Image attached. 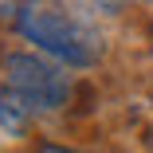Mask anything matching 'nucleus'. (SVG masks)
I'll use <instances>...</instances> for the list:
<instances>
[{"label": "nucleus", "instance_id": "nucleus-2", "mask_svg": "<svg viewBox=\"0 0 153 153\" xmlns=\"http://www.w3.org/2000/svg\"><path fill=\"white\" fill-rule=\"evenodd\" d=\"M4 75H8V86L20 98H27L36 110H59L71 98V79L63 75V67L47 63L32 51H8Z\"/></svg>", "mask_w": 153, "mask_h": 153}, {"label": "nucleus", "instance_id": "nucleus-5", "mask_svg": "<svg viewBox=\"0 0 153 153\" xmlns=\"http://www.w3.org/2000/svg\"><path fill=\"white\" fill-rule=\"evenodd\" d=\"M149 98H153V82H149Z\"/></svg>", "mask_w": 153, "mask_h": 153}, {"label": "nucleus", "instance_id": "nucleus-4", "mask_svg": "<svg viewBox=\"0 0 153 153\" xmlns=\"http://www.w3.org/2000/svg\"><path fill=\"white\" fill-rule=\"evenodd\" d=\"M36 153H79V149H67V145H51V141H43Z\"/></svg>", "mask_w": 153, "mask_h": 153}, {"label": "nucleus", "instance_id": "nucleus-1", "mask_svg": "<svg viewBox=\"0 0 153 153\" xmlns=\"http://www.w3.org/2000/svg\"><path fill=\"white\" fill-rule=\"evenodd\" d=\"M20 36L67 67H94L102 59V36L63 8H20Z\"/></svg>", "mask_w": 153, "mask_h": 153}, {"label": "nucleus", "instance_id": "nucleus-3", "mask_svg": "<svg viewBox=\"0 0 153 153\" xmlns=\"http://www.w3.org/2000/svg\"><path fill=\"white\" fill-rule=\"evenodd\" d=\"M32 114H36V106L27 102V98H20L12 86L0 90V126H4V134L27 137V130H32Z\"/></svg>", "mask_w": 153, "mask_h": 153}]
</instances>
